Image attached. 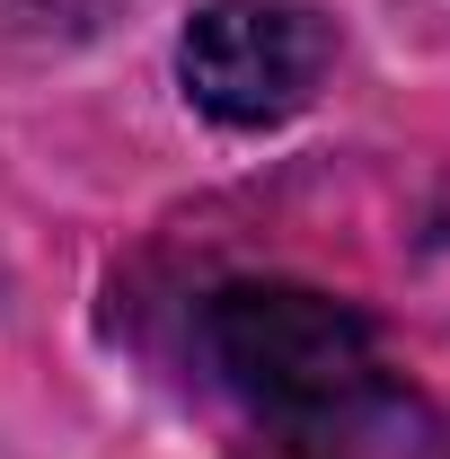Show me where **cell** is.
<instances>
[{
	"label": "cell",
	"mask_w": 450,
	"mask_h": 459,
	"mask_svg": "<svg viewBox=\"0 0 450 459\" xmlns=\"http://www.w3.org/2000/svg\"><path fill=\"white\" fill-rule=\"evenodd\" d=\"M256 459H450V442L442 415L389 371L362 398H336L291 424H256Z\"/></svg>",
	"instance_id": "obj_3"
},
{
	"label": "cell",
	"mask_w": 450,
	"mask_h": 459,
	"mask_svg": "<svg viewBox=\"0 0 450 459\" xmlns=\"http://www.w3.org/2000/svg\"><path fill=\"white\" fill-rule=\"evenodd\" d=\"M327 62H336V27L309 0H212L177 36L186 98L212 124H238V133H265L282 115H300L318 98Z\"/></svg>",
	"instance_id": "obj_2"
},
{
	"label": "cell",
	"mask_w": 450,
	"mask_h": 459,
	"mask_svg": "<svg viewBox=\"0 0 450 459\" xmlns=\"http://www.w3.org/2000/svg\"><path fill=\"white\" fill-rule=\"evenodd\" d=\"M203 353L256 424H291L389 380L371 318L309 283H238L203 309Z\"/></svg>",
	"instance_id": "obj_1"
}]
</instances>
